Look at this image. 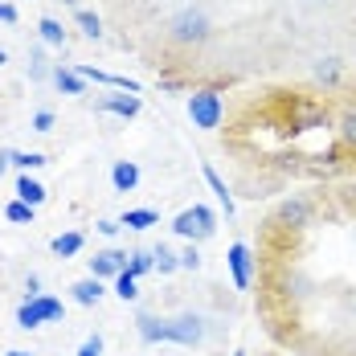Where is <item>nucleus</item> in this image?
I'll use <instances>...</instances> for the list:
<instances>
[{
    "label": "nucleus",
    "mask_w": 356,
    "mask_h": 356,
    "mask_svg": "<svg viewBox=\"0 0 356 356\" xmlns=\"http://www.w3.org/2000/svg\"><path fill=\"white\" fill-rule=\"evenodd\" d=\"M152 262H156V270H160V275H172V270L180 266V254H172V246H164V242H160V246L152 250Z\"/></svg>",
    "instance_id": "obj_16"
},
{
    "label": "nucleus",
    "mask_w": 356,
    "mask_h": 356,
    "mask_svg": "<svg viewBox=\"0 0 356 356\" xmlns=\"http://www.w3.org/2000/svg\"><path fill=\"white\" fill-rule=\"evenodd\" d=\"M279 225H291V229H303L307 221H312V205L303 201V197H295V201H283L279 205V213H275Z\"/></svg>",
    "instance_id": "obj_7"
},
{
    "label": "nucleus",
    "mask_w": 356,
    "mask_h": 356,
    "mask_svg": "<svg viewBox=\"0 0 356 356\" xmlns=\"http://www.w3.org/2000/svg\"><path fill=\"white\" fill-rule=\"evenodd\" d=\"M160 217L156 209H127V213L119 217V225H127V229H147V225H156Z\"/></svg>",
    "instance_id": "obj_15"
},
{
    "label": "nucleus",
    "mask_w": 356,
    "mask_h": 356,
    "mask_svg": "<svg viewBox=\"0 0 356 356\" xmlns=\"http://www.w3.org/2000/svg\"><path fill=\"white\" fill-rule=\"evenodd\" d=\"M4 356H33V353H29V348H8Z\"/></svg>",
    "instance_id": "obj_34"
},
{
    "label": "nucleus",
    "mask_w": 356,
    "mask_h": 356,
    "mask_svg": "<svg viewBox=\"0 0 356 356\" xmlns=\"http://www.w3.org/2000/svg\"><path fill=\"white\" fill-rule=\"evenodd\" d=\"M4 62H8V54H4V49H0V66H4Z\"/></svg>",
    "instance_id": "obj_35"
},
{
    "label": "nucleus",
    "mask_w": 356,
    "mask_h": 356,
    "mask_svg": "<svg viewBox=\"0 0 356 356\" xmlns=\"http://www.w3.org/2000/svg\"><path fill=\"white\" fill-rule=\"evenodd\" d=\"M17 201H25V205H41V201H45V184H41V180H33V177H21L17 180Z\"/></svg>",
    "instance_id": "obj_12"
},
{
    "label": "nucleus",
    "mask_w": 356,
    "mask_h": 356,
    "mask_svg": "<svg viewBox=\"0 0 356 356\" xmlns=\"http://www.w3.org/2000/svg\"><path fill=\"white\" fill-rule=\"evenodd\" d=\"M147 270H156V262H152V250H136V254H127V275H147Z\"/></svg>",
    "instance_id": "obj_18"
},
{
    "label": "nucleus",
    "mask_w": 356,
    "mask_h": 356,
    "mask_svg": "<svg viewBox=\"0 0 356 356\" xmlns=\"http://www.w3.org/2000/svg\"><path fill=\"white\" fill-rule=\"evenodd\" d=\"M70 291H74V303H82V307H95V303L103 299V279H95V275H90V279L74 283Z\"/></svg>",
    "instance_id": "obj_11"
},
{
    "label": "nucleus",
    "mask_w": 356,
    "mask_h": 356,
    "mask_svg": "<svg viewBox=\"0 0 356 356\" xmlns=\"http://www.w3.org/2000/svg\"><path fill=\"white\" fill-rule=\"evenodd\" d=\"M221 115H225V107H221V95H217V90H193V95H188V119H193L201 131L221 127Z\"/></svg>",
    "instance_id": "obj_3"
},
{
    "label": "nucleus",
    "mask_w": 356,
    "mask_h": 356,
    "mask_svg": "<svg viewBox=\"0 0 356 356\" xmlns=\"http://www.w3.org/2000/svg\"><path fill=\"white\" fill-rule=\"evenodd\" d=\"M115 295H119V299H127V303H131V299H136V295H140V291H136V275H127V270H123V275H119V279H115Z\"/></svg>",
    "instance_id": "obj_26"
},
{
    "label": "nucleus",
    "mask_w": 356,
    "mask_h": 356,
    "mask_svg": "<svg viewBox=\"0 0 356 356\" xmlns=\"http://www.w3.org/2000/svg\"><path fill=\"white\" fill-rule=\"evenodd\" d=\"M4 217L17 221V225H29V221H33V205H25V201H8V205H4Z\"/></svg>",
    "instance_id": "obj_24"
},
{
    "label": "nucleus",
    "mask_w": 356,
    "mask_h": 356,
    "mask_svg": "<svg viewBox=\"0 0 356 356\" xmlns=\"http://www.w3.org/2000/svg\"><path fill=\"white\" fill-rule=\"evenodd\" d=\"M316 78L327 82V86L340 82V58H320V62H316Z\"/></svg>",
    "instance_id": "obj_23"
},
{
    "label": "nucleus",
    "mask_w": 356,
    "mask_h": 356,
    "mask_svg": "<svg viewBox=\"0 0 356 356\" xmlns=\"http://www.w3.org/2000/svg\"><path fill=\"white\" fill-rule=\"evenodd\" d=\"M37 29H41V41H45V45H66V29H62V21L41 17V21H37Z\"/></svg>",
    "instance_id": "obj_14"
},
{
    "label": "nucleus",
    "mask_w": 356,
    "mask_h": 356,
    "mask_svg": "<svg viewBox=\"0 0 356 356\" xmlns=\"http://www.w3.org/2000/svg\"><path fill=\"white\" fill-rule=\"evenodd\" d=\"M340 140H344V143L356 152V107L344 111V119H340Z\"/></svg>",
    "instance_id": "obj_25"
},
{
    "label": "nucleus",
    "mask_w": 356,
    "mask_h": 356,
    "mask_svg": "<svg viewBox=\"0 0 356 356\" xmlns=\"http://www.w3.org/2000/svg\"><path fill=\"white\" fill-rule=\"evenodd\" d=\"M13 164V152H0V177H4V168Z\"/></svg>",
    "instance_id": "obj_33"
},
{
    "label": "nucleus",
    "mask_w": 356,
    "mask_h": 356,
    "mask_svg": "<svg viewBox=\"0 0 356 356\" xmlns=\"http://www.w3.org/2000/svg\"><path fill=\"white\" fill-rule=\"evenodd\" d=\"M62 4H78V0H62Z\"/></svg>",
    "instance_id": "obj_36"
},
{
    "label": "nucleus",
    "mask_w": 356,
    "mask_h": 356,
    "mask_svg": "<svg viewBox=\"0 0 356 356\" xmlns=\"http://www.w3.org/2000/svg\"><path fill=\"white\" fill-rule=\"evenodd\" d=\"M229 270H234V286L238 291H250V283H254V258H250L246 242H234L229 246Z\"/></svg>",
    "instance_id": "obj_5"
},
{
    "label": "nucleus",
    "mask_w": 356,
    "mask_h": 356,
    "mask_svg": "<svg viewBox=\"0 0 356 356\" xmlns=\"http://www.w3.org/2000/svg\"><path fill=\"white\" fill-rule=\"evenodd\" d=\"M33 303H37V312H41V323L62 320V299H54V295H37Z\"/></svg>",
    "instance_id": "obj_20"
},
{
    "label": "nucleus",
    "mask_w": 356,
    "mask_h": 356,
    "mask_svg": "<svg viewBox=\"0 0 356 356\" xmlns=\"http://www.w3.org/2000/svg\"><path fill=\"white\" fill-rule=\"evenodd\" d=\"M78 29H82V33L90 37V41H99V37H103V21H99L95 13H86V8H78Z\"/></svg>",
    "instance_id": "obj_22"
},
{
    "label": "nucleus",
    "mask_w": 356,
    "mask_h": 356,
    "mask_svg": "<svg viewBox=\"0 0 356 356\" xmlns=\"http://www.w3.org/2000/svg\"><path fill=\"white\" fill-rule=\"evenodd\" d=\"M168 37L177 45H201L209 37V17L201 8H180L177 17L168 21Z\"/></svg>",
    "instance_id": "obj_1"
},
{
    "label": "nucleus",
    "mask_w": 356,
    "mask_h": 356,
    "mask_svg": "<svg viewBox=\"0 0 356 356\" xmlns=\"http://www.w3.org/2000/svg\"><path fill=\"white\" fill-rule=\"evenodd\" d=\"M180 266H184V270H197V266H201V250H197V246H184V254H180Z\"/></svg>",
    "instance_id": "obj_29"
},
{
    "label": "nucleus",
    "mask_w": 356,
    "mask_h": 356,
    "mask_svg": "<svg viewBox=\"0 0 356 356\" xmlns=\"http://www.w3.org/2000/svg\"><path fill=\"white\" fill-rule=\"evenodd\" d=\"M136 327H140L143 344H160V340H168V320H160V316H140Z\"/></svg>",
    "instance_id": "obj_10"
},
{
    "label": "nucleus",
    "mask_w": 356,
    "mask_h": 356,
    "mask_svg": "<svg viewBox=\"0 0 356 356\" xmlns=\"http://www.w3.org/2000/svg\"><path fill=\"white\" fill-rule=\"evenodd\" d=\"M82 82H86V78L78 70H62V66L54 70V86H58L62 95H82Z\"/></svg>",
    "instance_id": "obj_13"
},
{
    "label": "nucleus",
    "mask_w": 356,
    "mask_h": 356,
    "mask_svg": "<svg viewBox=\"0 0 356 356\" xmlns=\"http://www.w3.org/2000/svg\"><path fill=\"white\" fill-rule=\"evenodd\" d=\"M54 127V111H37L33 115V131H49Z\"/></svg>",
    "instance_id": "obj_30"
},
{
    "label": "nucleus",
    "mask_w": 356,
    "mask_h": 356,
    "mask_svg": "<svg viewBox=\"0 0 356 356\" xmlns=\"http://www.w3.org/2000/svg\"><path fill=\"white\" fill-rule=\"evenodd\" d=\"M201 336H205V320L193 316V312H184V316H172V320H168V344H184V348H193V344H201Z\"/></svg>",
    "instance_id": "obj_4"
},
{
    "label": "nucleus",
    "mask_w": 356,
    "mask_h": 356,
    "mask_svg": "<svg viewBox=\"0 0 356 356\" xmlns=\"http://www.w3.org/2000/svg\"><path fill=\"white\" fill-rule=\"evenodd\" d=\"M115 229H119V221H99V234H107V238H111Z\"/></svg>",
    "instance_id": "obj_32"
},
{
    "label": "nucleus",
    "mask_w": 356,
    "mask_h": 356,
    "mask_svg": "<svg viewBox=\"0 0 356 356\" xmlns=\"http://www.w3.org/2000/svg\"><path fill=\"white\" fill-rule=\"evenodd\" d=\"M172 229H177L180 238H188V242L197 246V242L213 238L217 217H213V209H205V205H193V209H184V213H177V221H172Z\"/></svg>",
    "instance_id": "obj_2"
},
{
    "label": "nucleus",
    "mask_w": 356,
    "mask_h": 356,
    "mask_svg": "<svg viewBox=\"0 0 356 356\" xmlns=\"http://www.w3.org/2000/svg\"><path fill=\"white\" fill-rule=\"evenodd\" d=\"M0 21H4V25H17V8L4 4V0H0Z\"/></svg>",
    "instance_id": "obj_31"
},
{
    "label": "nucleus",
    "mask_w": 356,
    "mask_h": 356,
    "mask_svg": "<svg viewBox=\"0 0 356 356\" xmlns=\"http://www.w3.org/2000/svg\"><path fill=\"white\" fill-rule=\"evenodd\" d=\"M78 356H103V336L95 332V336H86L82 340V348H78Z\"/></svg>",
    "instance_id": "obj_28"
},
{
    "label": "nucleus",
    "mask_w": 356,
    "mask_h": 356,
    "mask_svg": "<svg viewBox=\"0 0 356 356\" xmlns=\"http://www.w3.org/2000/svg\"><path fill=\"white\" fill-rule=\"evenodd\" d=\"M13 164L29 172V168H41V164H45V156H41V152H13Z\"/></svg>",
    "instance_id": "obj_27"
},
{
    "label": "nucleus",
    "mask_w": 356,
    "mask_h": 356,
    "mask_svg": "<svg viewBox=\"0 0 356 356\" xmlns=\"http://www.w3.org/2000/svg\"><path fill=\"white\" fill-rule=\"evenodd\" d=\"M78 250H82V234H58L54 238V254L58 258H74Z\"/></svg>",
    "instance_id": "obj_19"
},
{
    "label": "nucleus",
    "mask_w": 356,
    "mask_h": 356,
    "mask_svg": "<svg viewBox=\"0 0 356 356\" xmlns=\"http://www.w3.org/2000/svg\"><path fill=\"white\" fill-rule=\"evenodd\" d=\"M111 184H115L119 193H131V188L140 184V168H136L131 160H115V168H111Z\"/></svg>",
    "instance_id": "obj_9"
},
{
    "label": "nucleus",
    "mask_w": 356,
    "mask_h": 356,
    "mask_svg": "<svg viewBox=\"0 0 356 356\" xmlns=\"http://www.w3.org/2000/svg\"><path fill=\"white\" fill-rule=\"evenodd\" d=\"M205 180H209V188L217 193V201L225 205V213H234V193H229V184H225V180L217 177V172L209 168V164H205Z\"/></svg>",
    "instance_id": "obj_17"
},
{
    "label": "nucleus",
    "mask_w": 356,
    "mask_h": 356,
    "mask_svg": "<svg viewBox=\"0 0 356 356\" xmlns=\"http://www.w3.org/2000/svg\"><path fill=\"white\" fill-rule=\"evenodd\" d=\"M99 111L123 115V119H136V115H140V99H136V95H107V99H99Z\"/></svg>",
    "instance_id": "obj_8"
},
{
    "label": "nucleus",
    "mask_w": 356,
    "mask_h": 356,
    "mask_svg": "<svg viewBox=\"0 0 356 356\" xmlns=\"http://www.w3.org/2000/svg\"><path fill=\"white\" fill-rule=\"evenodd\" d=\"M17 327H25V332H29V327H41V312H37L33 299H25V303L17 307Z\"/></svg>",
    "instance_id": "obj_21"
},
{
    "label": "nucleus",
    "mask_w": 356,
    "mask_h": 356,
    "mask_svg": "<svg viewBox=\"0 0 356 356\" xmlns=\"http://www.w3.org/2000/svg\"><path fill=\"white\" fill-rule=\"evenodd\" d=\"M123 270H127V254L123 250H99L90 258V275L95 279H119Z\"/></svg>",
    "instance_id": "obj_6"
}]
</instances>
